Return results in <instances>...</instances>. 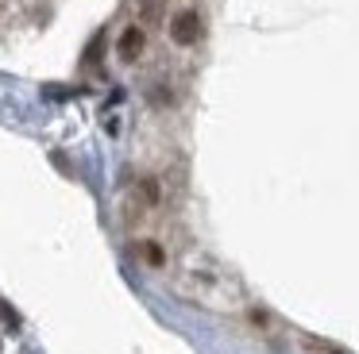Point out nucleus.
Returning <instances> with one entry per match:
<instances>
[{
  "mask_svg": "<svg viewBox=\"0 0 359 354\" xmlns=\"http://www.w3.org/2000/svg\"><path fill=\"white\" fill-rule=\"evenodd\" d=\"M197 35H201V15L197 12H178L170 20V38L174 43H182V46H189V43H197Z\"/></svg>",
  "mask_w": 359,
  "mask_h": 354,
  "instance_id": "1",
  "label": "nucleus"
},
{
  "mask_svg": "<svg viewBox=\"0 0 359 354\" xmlns=\"http://www.w3.org/2000/svg\"><path fill=\"white\" fill-rule=\"evenodd\" d=\"M143 43H147L143 27H128L124 35H120V46H116V50H120V58H124V62H135V58L143 54Z\"/></svg>",
  "mask_w": 359,
  "mask_h": 354,
  "instance_id": "2",
  "label": "nucleus"
},
{
  "mask_svg": "<svg viewBox=\"0 0 359 354\" xmlns=\"http://www.w3.org/2000/svg\"><path fill=\"white\" fill-rule=\"evenodd\" d=\"M143 254H147V262H151V266H163V250H158L155 243H143Z\"/></svg>",
  "mask_w": 359,
  "mask_h": 354,
  "instance_id": "3",
  "label": "nucleus"
},
{
  "mask_svg": "<svg viewBox=\"0 0 359 354\" xmlns=\"http://www.w3.org/2000/svg\"><path fill=\"white\" fill-rule=\"evenodd\" d=\"M305 346H313L317 354H340L336 346H325V343H317V339H305Z\"/></svg>",
  "mask_w": 359,
  "mask_h": 354,
  "instance_id": "4",
  "label": "nucleus"
}]
</instances>
